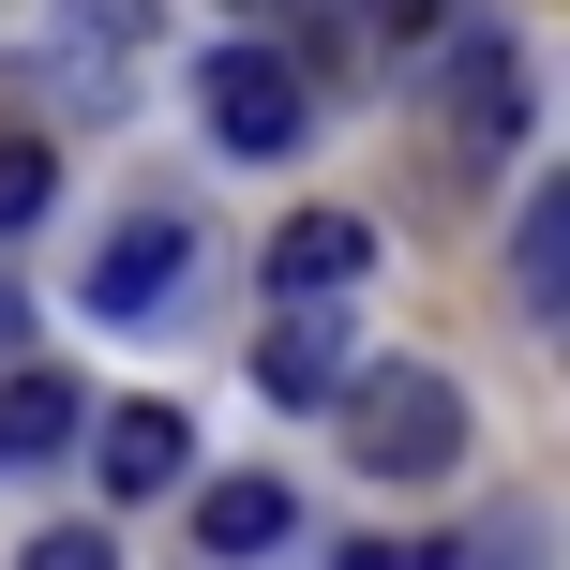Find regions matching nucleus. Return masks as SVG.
Listing matches in <instances>:
<instances>
[{
    "label": "nucleus",
    "mask_w": 570,
    "mask_h": 570,
    "mask_svg": "<svg viewBox=\"0 0 570 570\" xmlns=\"http://www.w3.org/2000/svg\"><path fill=\"white\" fill-rule=\"evenodd\" d=\"M256 391H271V405H331V391H345V331H331L315 301H285V331L256 345Z\"/></svg>",
    "instance_id": "6e6552de"
},
{
    "label": "nucleus",
    "mask_w": 570,
    "mask_h": 570,
    "mask_svg": "<svg viewBox=\"0 0 570 570\" xmlns=\"http://www.w3.org/2000/svg\"><path fill=\"white\" fill-rule=\"evenodd\" d=\"M76 421H90V391H76V375L0 361V481H16V465H60V451H76Z\"/></svg>",
    "instance_id": "423d86ee"
},
{
    "label": "nucleus",
    "mask_w": 570,
    "mask_h": 570,
    "mask_svg": "<svg viewBox=\"0 0 570 570\" xmlns=\"http://www.w3.org/2000/svg\"><path fill=\"white\" fill-rule=\"evenodd\" d=\"M16 331H30V315H16V301H0V361H16Z\"/></svg>",
    "instance_id": "ddd939ff"
},
{
    "label": "nucleus",
    "mask_w": 570,
    "mask_h": 570,
    "mask_svg": "<svg viewBox=\"0 0 570 570\" xmlns=\"http://www.w3.org/2000/svg\"><path fill=\"white\" fill-rule=\"evenodd\" d=\"M435 106H451L465 150H511V136H525V60H511V30H451V46H435Z\"/></svg>",
    "instance_id": "7ed1b4c3"
},
{
    "label": "nucleus",
    "mask_w": 570,
    "mask_h": 570,
    "mask_svg": "<svg viewBox=\"0 0 570 570\" xmlns=\"http://www.w3.org/2000/svg\"><path fill=\"white\" fill-rule=\"evenodd\" d=\"M46 210H60V150L46 136H0V240H30Z\"/></svg>",
    "instance_id": "9b49d317"
},
{
    "label": "nucleus",
    "mask_w": 570,
    "mask_h": 570,
    "mask_svg": "<svg viewBox=\"0 0 570 570\" xmlns=\"http://www.w3.org/2000/svg\"><path fill=\"white\" fill-rule=\"evenodd\" d=\"M180 271H196V226H180V210H136V226L90 256V315H150Z\"/></svg>",
    "instance_id": "20e7f679"
},
{
    "label": "nucleus",
    "mask_w": 570,
    "mask_h": 570,
    "mask_svg": "<svg viewBox=\"0 0 570 570\" xmlns=\"http://www.w3.org/2000/svg\"><path fill=\"white\" fill-rule=\"evenodd\" d=\"M196 106H210V136H226L240 166H285V150L315 136V90H301V60H271V46H226Z\"/></svg>",
    "instance_id": "f03ea898"
},
{
    "label": "nucleus",
    "mask_w": 570,
    "mask_h": 570,
    "mask_svg": "<svg viewBox=\"0 0 570 570\" xmlns=\"http://www.w3.org/2000/svg\"><path fill=\"white\" fill-rule=\"evenodd\" d=\"M361 271H375V240L345 226V210H285V226H271V285H285V301H345Z\"/></svg>",
    "instance_id": "0eeeda50"
},
{
    "label": "nucleus",
    "mask_w": 570,
    "mask_h": 570,
    "mask_svg": "<svg viewBox=\"0 0 570 570\" xmlns=\"http://www.w3.org/2000/svg\"><path fill=\"white\" fill-rule=\"evenodd\" d=\"M285 525H301L285 481H210V495H196V541H210V556H285Z\"/></svg>",
    "instance_id": "9d476101"
},
{
    "label": "nucleus",
    "mask_w": 570,
    "mask_h": 570,
    "mask_svg": "<svg viewBox=\"0 0 570 570\" xmlns=\"http://www.w3.org/2000/svg\"><path fill=\"white\" fill-rule=\"evenodd\" d=\"M90 451H106V495H180V451H196V435H180V405H106V421H76Z\"/></svg>",
    "instance_id": "39448f33"
},
{
    "label": "nucleus",
    "mask_w": 570,
    "mask_h": 570,
    "mask_svg": "<svg viewBox=\"0 0 570 570\" xmlns=\"http://www.w3.org/2000/svg\"><path fill=\"white\" fill-rule=\"evenodd\" d=\"M511 301L541 315H570V180H541V196H525V226H511Z\"/></svg>",
    "instance_id": "1a4fd4ad"
},
{
    "label": "nucleus",
    "mask_w": 570,
    "mask_h": 570,
    "mask_svg": "<svg viewBox=\"0 0 570 570\" xmlns=\"http://www.w3.org/2000/svg\"><path fill=\"white\" fill-rule=\"evenodd\" d=\"M375 30H435V0H375Z\"/></svg>",
    "instance_id": "f8f14e48"
},
{
    "label": "nucleus",
    "mask_w": 570,
    "mask_h": 570,
    "mask_svg": "<svg viewBox=\"0 0 570 570\" xmlns=\"http://www.w3.org/2000/svg\"><path fill=\"white\" fill-rule=\"evenodd\" d=\"M345 465L361 481H451L465 465V391L435 361H345Z\"/></svg>",
    "instance_id": "f257e3e1"
}]
</instances>
